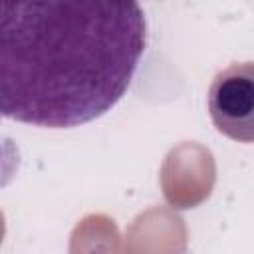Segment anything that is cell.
<instances>
[{"label": "cell", "instance_id": "obj_1", "mask_svg": "<svg viewBox=\"0 0 254 254\" xmlns=\"http://www.w3.org/2000/svg\"><path fill=\"white\" fill-rule=\"evenodd\" d=\"M145 48L137 2H0V111L48 129L89 123L127 93Z\"/></svg>", "mask_w": 254, "mask_h": 254}, {"label": "cell", "instance_id": "obj_2", "mask_svg": "<svg viewBox=\"0 0 254 254\" xmlns=\"http://www.w3.org/2000/svg\"><path fill=\"white\" fill-rule=\"evenodd\" d=\"M206 105L222 135L254 143V62H236L220 69L210 81Z\"/></svg>", "mask_w": 254, "mask_h": 254}]
</instances>
